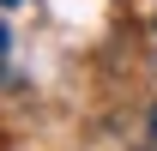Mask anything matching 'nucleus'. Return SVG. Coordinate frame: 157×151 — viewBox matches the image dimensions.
<instances>
[{"label": "nucleus", "instance_id": "1", "mask_svg": "<svg viewBox=\"0 0 157 151\" xmlns=\"http://www.w3.org/2000/svg\"><path fill=\"white\" fill-rule=\"evenodd\" d=\"M6 48H12V37H6V24H0V55H6Z\"/></svg>", "mask_w": 157, "mask_h": 151}, {"label": "nucleus", "instance_id": "2", "mask_svg": "<svg viewBox=\"0 0 157 151\" xmlns=\"http://www.w3.org/2000/svg\"><path fill=\"white\" fill-rule=\"evenodd\" d=\"M151 139H157V109H151Z\"/></svg>", "mask_w": 157, "mask_h": 151}, {"label": "nucleus", "instance_id": "3", "mask_svg": "<svg viewBox=\"0 0 157 151\" xmlns=\"http://www.w3.org/2000/svg\"><path fill=\"white\" fill-rule=\"evenodd\" d=\"M0 6H18V0H0Z\"/></svg>", "mask_w": 157, "mask_h": 151}]
</instances>
